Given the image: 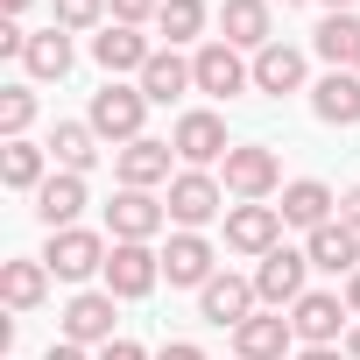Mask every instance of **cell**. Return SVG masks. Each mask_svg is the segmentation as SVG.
Returning <instances> with one entry per match:
<instances>
[{"label": "cell", "mask_w": 360, "mask_h": 360, "mask_svg": "<svg viewBox=\"0 0 360 360\" xmlns=\"http://www.w3.org/2000/svg\"><path fill=\"white\" fill-rule=\"evenodd\" d=\"M219 184H226L233 205H269L283 191V162H276L269 141H233L226 162H219Z\"/></svg>", "instance_id": "6da1fadb"}, {"label": "cell", "mask_w": 360, "mask_h": 360, "mask_svg": "<svg viewBox=\"0 0 360 360\" xmlns=\"http://www.w3.org/2000/svg\"><path fill=\"white\" fill-rule=\"evenodd\" d=\"M85 120H92V134H99V141L127 148V141H141V120H148V92H141V85H120V78H106V85L92 92Z\"/></svg>", "instance_id": "7a4b0ae2"}, {"label": "cell", "mask_w": 360, "mask_h": 360, "mask_svg": "<svg viewBox=\"0 0 360 360\" xmlns=\"http://www.w3.org/2000/svg\"><path fill=\"white\" fill-rule=\"evenodd\" d=\"M162 205H169L176 233H198V226H212V219L226 212V184H219L212 169H176L169 191H162Z\"/></svg>", "instance_id": "3957f363"}, {"label": "cell", "mask_w": 360, "mask_h": 360, "mask_svg": "<svg viewBox=\"0 0 360 360\" xmlns=\"http://www.w3.org/2000/svg\"><path fill=\"white\" fill-rule=\"evenodd\" d=\"M106 233H92V226H64V233H50L43 240V269L57 276V283H92V276H106Z\"/></svg>", "instance_id": "277c9868"}, {"label": "cell", "mask_w": 360, "mask_h": 360, "mask_svg": "<svg viewBox=\"0 0 360 360\" xmlns=\"http://www.w3.org/2000/svg\"><path fill=\"white\" fill-rule=\"evenodd\" d=\"M191 78H198V92L205 99H240V92H255V57H240L233 43H198L191 50Z\"/></svg>", "instance_id": "5b68a950"}, {"label": "cell", "mask_w": 360, "mask_h": 360, "mask_svg": "<svg viewBox=\"0 0 360 360\" xmlns=\"http://www.w3.org/2000/svg\"><path fill=\"white\" fill-rule=\"evenodd\" d=\"M169 148H176V162L184 169H212V162H226V120L212 113V106H191V113H176V127H169Z\"/></svg>", "instance_id": "8992f818"}, {"label": "cell", "mask_w": 360, "mask_h": 360, "mask_svg": "<svg viewBox=\"0 0 360 360\" xmlns=\"http://www.w3.org/2000/svg\"><path fill=\"white\" fill-rule=\"evenodd\" d=\"M120 304H134V297H148L155 283H162V248H148V240H113V255H106V276H99Z\"/></svg>", "instance_id": "52a82bcc"}, {"label": "cell", "mask_w": 360, "mask_h": 360, "mask_svg": "<svg viewBox=\"0 0 360 360\" xmlns=\"http://www.w3.org/2000/svg\"><path fill=\"white\" fill-rule=\"evenodd\" d=\"M290 325H297V346H339L346 325H353V311H346L339 290H304L290 304Z\"/></svg>", "instance_id": "ba28073f"}, {"label": "cell", "mask_w": 360, "mask_h": 360, "mask_svg": "<svg viewBox=\"0 0 360 360\" xmlns=\"http://www.w3.org/2000/svg\"><path fill=\"white\" fill-rule=\"evenodd\" d=\"M255 311H262L255 276H226V269H219V276L198 290V318H205V325H219V332H240Z\"/></svg>", "instance_id": "9c48e42d"}, {"label": "cell", "mask_w": 360, "mask_h": 360, "mask_svg": "<svg viewBox=\"0 0 360 360\" xmlns=\"http://www.w3.org/2000/svg\"><path fill=\"white\" fill-rule=\"evenodd\" d=\"M304 276H311V255H304V248H276V255H262V269H255V297H262V311H290V304L304 297Z\"/></svg>", "instance_id": "30bf717a"}, {"label": "cell", "mask_w": 360, "mask_h": 360, "mask_svg": "<svg viewBox=\"0 0 360 360\" xmlns=\"http://www.w3.org/2000/svg\"><path fill=\"white\" fill-rule=\"evenodd\" d=\"M113 311H120V297H113V290H78V297L64 304V318H57V325H64V339H71V346H113V339H120V332H113Z\"/></svg>", "instance_id": "8fae6325"}, {"label": "cell", "mask_w": 360, "mask_h": 360, "mask_svg": "<svg viewBox=\"0 0 360 360\" xmlns=\"http://www.w3.org/2000/svg\"><path fill=\"white\" fill-rule=\"evenodd\" d=\"M162 276H169V290H205V283L219 276V248H212L205 233H169Z\"/></svg>", "instance_id": "7c38bea8"}, {"label": "cell", "mask_w": 360, "mask_h": 360, "mask_svg": "<svg viewBox=\"0 0 360 360\" xmlns=\"http://www.w3.org/2000/svg\"><path fill=\"white\" fill-rule=\"evenodd\" d=\"M148 57H155V43H148L141 29H127V22H106V29L92 36V64H99L106 78H127V71L141 78V71H148Z\"/></svg>", "instance_id": "4fadbf2b"}, {"label": "cell", "mask_w": 360, "mask_h": 360, "mask_svg": "<svg viewBox=\"0 0 360 360\" xmlns=\"http://www.w3.org/2000/svg\"><path fill=\"white\" fill-rule=\"evenodd\" d=\"M226 248L233 255H276L283 248V212L276 205H226Z\"/></svg>", "instance_id": "5bb4252c"}, {"label": "cell", "mask_w": 360, "mask_h": 360, "mask_svg": "<svg viewBox=\"0 0 360 360\" xmlns=\"http://www.w3.org/2000/svg\"><path fill=\"white\" fill-rule=\"evenodd\" d=\"M169 155H176V148L155 141V134L113 148V176H120V191H155V184H169Z\"/></svg>", "instance_id": "9a60e30c"}, {"label": "cell", "mask_w": 360, "mask_h": 360, "mask_svg": "<svg viewBox=\"0 0 360 360\" xmlns=\"http://www.w3.org/2000/svg\"><path fill=\"white\" fill-rule=\"evenodd\" d=\"M219 43H233L240 57H262V50L276 43L269 0H226V8H219Z\"/></svg>", "instance_id": "2e32d148"}, {"label": "cell", "mask_w": 360, "mask_h": 360, "mask_svg": "<svg viewBox=\"0 0 360 360\" xmlns=\"http://www.w3.org/2000/svg\"><path fill=\"white\" fill-rule=\"evenodd\" d=\"M162 219H169V205L155 191H113V205H106V233L113 240H155Z\"/></svg>", "instance_id": "e0dca14e"}, {"label": "cell", "mask_w": 360, "mask_h": 360, "mask_svg": "<svg viewBox=\"0 0 360 360\" xmlns=\"http://www.w3.org/2000/svg\"><path fill=\"white\" fill-rule=\"evenodd\" d=\"M233 353L240 360H297V325L283 311H255L240 332H233Z\"/></svg>", "instance_id": "ac0fdd59"}, {"label": "cell", "mask_w": 360, "mask_h": 360, "mask_svg": "<svg viewBox=\"0 0 360 360\" xmlns=\"http://www.w3.org/2000/svg\"><path fill=\"white\" fill-rule=\"evenodd\" d=\"M304 78H311V64H304V50H297V43H269V50L255 57V92H262V99H290V92H311Z\"/></svg>", "instance_id": "d6986e66"}, {"label": "cell", "mask_w": 360, "mask_h": 360, "mask_svg": "<svg viewBox=\"0 0 360 360\" xmlns=\"http://www.w3.org/2000/svg\"><path fill=\"white\" fill-rule=\"evenodd\" d=\"M283 226H304V233H318V226H332L339 219V198H332V184H318V176H297V184H283Z\"/></svg>", "instance_id": "ffe728a7"}, {"label": "cell", "mask_w": 360, "mask_h": 360, "mask_svg": "<svg viewBox=\"0 0 360 360\" xmlns=\"http://www.w3.org/2000/svg\"><path fill=\"white\" fill-rule=\"evenodd\" d=\"M71 64H78V43H71V29H36L29 36V50H22V71L36 78V85H57V78H71Z\"/></svg>", "instance_id": "44dd1931"}, {"label": "cell", "mask_w": 360, "mask_h": 360, "mask_svg": "<svg viewBox=\"0 0 360 360\" xmlns=\"http://www.w3.org/2000/svg\"><path fill=\"white\" fill-rule=\"evenodd\" d=\"M0 184H8V191H43L50 184V141H0Z\"/></svg>", "instance_id": "7402d4cb"}, {"label": "cell", "mask_w": 360, "mask_h": 360, "mask_svg": "<svg viewBox=\"0 0 360 360\" xmlns=\"http://www.w3.org/2000/svg\"><path fill=\"white\" fill-rule=\"evenodd\" d=\"M304 255H311V269H325V276H360V233L353 226H318V233H304Z\"/></svg>", "instance_id": "603a6c76"}, {"label": "cell", "mask_w": 360, "mask_h": 360, "mask_svg": "<svg viewBox=\"0 0 360 360\" xmlns=\"http://www.w3.org/2000/svg\"><path fill=\"white\" fill-rule=\"evenodd\" d=\"M311 113L325 127H360V71H325L311 85Z\"/></svg>", "instance_id": "cb8c5ba5"}, {"label": "cell", "mask_w": 360, "mask_h": 360, "mask_svg": "<svg viewBox=\"0 0 360 360\" xmlns=\"http://www.w3.org/2000/svg\"><path fill=\"white\" fill-rule=\"evenodd\" d=\"M43 297H50V269H43V255L0 262V304H8V311H43Z\"/></svg>", "instance_id": "d4e9b609"}, {"label": "cell", "mask_w": 360, "mask_h": 360, "mask_svg": "<svg viewBox=\"0 0 360 360\" xmlns=\"http://www.w3.org/2000/svg\"><path fill=\"white\" fill-rule=\"evenodd\" d=\"M78 212H85V176L50 169V184L36 191V219H43L50 233H64V226H78Z\"/></svg>", "instance_id": "484cf974"}, {"label": "cell", "mask_w": 360, "mask_h": 360, "mask_svg": "<svg viewBox=\"0 0 360 360\" xmlns=\"http://www.w3.org/2000/svg\"><path fill=\"white\" fill-rule=\"evenodd\" d=\"M134 85L148 92V106H169V99L198 92V78H191V57H176V50H155V57H148V71H141Z\"/></svg>", "instance_id": "4316f807"}, {"label": "cell", "mask_w": 360, "mask_h": 360, "mask_svg": "<svg viewBox=\"0 0 360 360\" xmlns=\"http://www.w3.org/2000/svg\"><path fill=\"white\" fill-rule=\"evenodd\" d=\"M50 162L71 169V176H85V169L99 162V134H92V120H57V134H50Z\"/></svg>", "instance_id": "83f0119b"}, {"label": "cell", "mask_w": 360, "mask_h": 360, "mask_svg": "<svg viewBox=\"0 0 360 360\" xmlns=\"http://www.w3.org/2000/svg\"><path fill=\"white\" fill-rule=\"evenodd\" d=\"M311 50L332 64V71H353V50H360V15H325L311 29Z\"/></svg>", "instance_id": "f1b7e54d"}, {"label": "cell", "mask_w": 360, "mask_h": 360, "mask_svg": "<svg viewBox=\"0 0 360 360\" xmlns=\"http://www.w3.org/2000/svg\"><path fill=\"white\" fill-rule=\"evenodd\" d=\"M205 22H212L205 0H162V15H155V29L169 36V50H176V43H198V36H205Z\"/></svg>", "instance_id": "f546056e"}, {"label": "cell", "mask_w": 360, "mask_h": 360, "mask_svg": "<svg viewBox=\"0 0 360 360\" xmlns=\"http://www.w3.org/2000/svg\"><path fill=\"white\" fill-rule=\"evenodd\" d=\"M36 127V85H0V141H22Z\"/></svg>", "instance_id": "4dcf8cb0"}, {"label": "cell", "mask_w": 360, "mask_h": 360, "mask_svg": "<svg viewBox=\"0 0 360 360\" xmlns=\"http://www.w3.org/2000/svg\"><path fill=\"white\" fill-rule=\"evenodd\" d=\"M50 15H57V29H71V36L113 22V15H106V0H50Z\"/></svg>", "instance_id": "1f68e13d"}, {"label": "cell", "mask_w": 360, "mask_h": 360, "mask_svg": "<svg viewBox=\"0 0 360 360\" xmlns=\"http://www.w3.org/2000/svg\"><path fill=\"white\" fill-rule=\"evenodd\" d=\"M106 15L127 22V29H148V22L162 15V0H106Z\"/></svg>", "instance_id": "d6a6232c"}, {"label": "cell", "mask_w": 360, "mask_h": 360, "mask_svg": "<svg viewBox=\"0 0 360 360\" xmlns=\"http://www.w3.org/2000/svg\"><path fill=\"white\" fill-rule=\"evenodd\" d=\"M99 360H155V353L134 346V339H113V346H99Z\"/></svg>", "instance_id": "836d02e7"}, {"label": "cell", "mask_w": 360, "mask_h": 360, "mask_svg": "<svg viewBox=\"0 0 360 360\" xmlns=\"http://www.w3.org/2000/svg\"><path fill=\"white\" fill-rule=\"evenodd\" d=\"M155 360H205V346H191V339H169V346H155Z\"/></svg>", "instance_id": "e575fe53"}, {"label": "cell", "mask_w": 360, "mask_h": 360, "mask_svg": "<svg viewBox=\"0 0 360 360\" xmlns=\"http://www.w3.org/2000/svg\"><path fill=\"white\" fill-rule=\"evenodd\" d=\"M339 226H353V233H360V184H353V191H339Z\"/></svg>", "instance_id": "d590c367"}, {"label": "cell", "mask_w": 360, "mask_h": 360, "mask_svg": "<svg viewBox=\"0 0 360 360\" xmlns=\"http://www.w3.org/2000/svg\"><path fill=\"white\" fill-rule=\"evenodd\" d=\"M43 360H92V353H85V346H71V339H50V353H43Z\"/></svg>", "instance_id": "8d00e7d4"}, {"label": "cell", "mask_w": 360, "mask_h": 360, "mask_svg": "<svg viewBox=\"0 0 360 360\" xmlns=\"http://www.w3.org/2000/svg\"><path fill=\"white\" fill-rule=\"evenodd\" d=\"M297 360H346V346H297Z\"/></svg>", "instance_id": "74e56055"}, {"label": "cell", "mask_w": 360, "mask_h": 360, "mask_svg": "<svg viewBox=\"0 0 360 360\" xmlns=\"http://www.w3.org/2000/svg\"><path fill=\"white\" fill-rule=\"evenodd\" d=\"M339 346H346V360H360V318L346 325V339H339Z\"/></svg>", "instance_id": "f35d334b"}, {"label": "cell", "mask_w": 360, "mask_h": 360, "mask_svg": "<svg viewBox=\"0 0 360 360\" xmlns=\"http://www.w3.org/2000/svg\"><path fill=\"white\" fill-rule=\"evenodd\" d=\"M339 297H346V311L360 318V276H346V290H339Z\"/></svg>", "instance_id": "ab89813d"}, {"label": "cell", "mask_w": 360, "mask_h": 360, "mask_svg": "<svg viewBox=\"0 0 360 360\" xmlns=\"http://www.w3.org/2000/svg\"><path fill=\"white\" fill-rule=\"evenodd\" d=\"M29 8H36V0H0V15H8V22H22Z\"/></svg>", "instance_id": "60d3db41"}, {"label": "cell", "mask_w": 360, "mask_h": 360, "mask_svg": "<svg viewBox=\"0 0 360 360\" xmlns=\"http://www.w3.org/2000/svg\"><path fill=\"white\" fill-rule=\"evenodd\" d=\"M360 8V0H325V15H353Z\"/></svg>", "instance_id": "b9f144b4"}, {"label": "cell", "mask_w": 360, "mask_h": 360, "mask_svg": "<svg viewBox=\"0 0 360 360\" xmlns=\"http://www.w3.org/2000/svg\"><path fill=\"white\" fill-rule=\"evenodd\" d=\"M283 8H304V0H283Z\"/></svg>", "instance_id": "7bdbcfd3"}, {"label": "cell", "mask_w": 360, "mask_h": 360, "mask_svg": "<svg viewBox=\"0 0 360 360\" xmlns=\"http://www.w3.org/2000/svg\"><path fill=\"white\" fill-rule=\"evenodd\" d=\"M353 71H360V50H353Z\"/></svg>", "instance_id": "ee69618b"}]
</instances>
